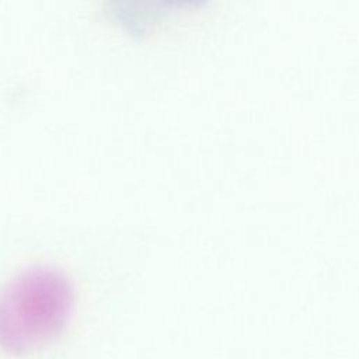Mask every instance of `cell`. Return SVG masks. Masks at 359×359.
I'll return each mask as SVG.
<instances>
[{
	"mask_svg": "<svg viewBox=\"0 0 359 359\" xmlns=\"http://www.w3.org/2000/svg\"><path fill=\"white\" fill-rule=\"evenodd\" d=\"M73 287L63 271L32 265L0 289V346L14 355L38 349L65 328Z\"/></svg>",
	"mask_w": 359,
	"mask_h": 359,
	"instance_id": "1",
	"label": "cell"
}]
</instances>
